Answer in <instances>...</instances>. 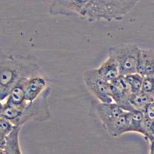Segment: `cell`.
I'll use <instances>...</instances> for the list:
<instances>
[{
  "label": "cell",
  "instance_id": "cell-1",
  "mask_svg": "<svg viewBox=\"0 0 154 154\" xmlns=\"http://www.w3.org/2000/svg\"><path fill=\"white\" fill-rule=\"evenodd\" d=\"M38 69L33 57L8 56L0 50V100L6 99L17 83L37 73Z\"/></svg>",
  "mask_w": 154,
  "mask_h": 154
},
{
  "label": "cell",
  "instance_id": "cell-2",
  "mask_svg": "<svg viewBox=\"0 0 154 154\" xmlns=\"http://www.w3.org/2000/svg\"><path fill=\"white\" fill-rule=\"evenodd\" d=\"M138 2L137 0H87L85 1L79 16L89 22L101 19L107 22L120 20Z\"/></svg>",
  "mask_w": 154,
  "mask_h": 154
},
{
  "label": "cell",
  "instance_id": "cell-3",
  "mask_svg": "<svg viewBox=\"0 0 154 154\" xmlns=\"http://www.w3.org/2000/svg\"><path fill=\"white\" fill-rule=\"evenodd\" d=\"M140 48L134 43H122L110 47L108 55L117 62L119 76H126L136 73L138 55Z\"/></svg>",
  "mask_w": 154,
  "mask_h": 154
},
{
  "label": "cell",
  "instance_id": "cell-4",
  "mask_svg": "<svg viewBox=\"0 0 154 154\" xmlns=\"http://www.w3.org/2000/svg\"><path fill=\"white\" fill-rule=\"evenodd\" d=\"M83 79L88 90L99 102L108 103L113 102L109 96V82L98 75L96 69L85 71Z\"/></svg>",
  "mask_w": 154,
  "mask_h": 154
},
{
  "label": "cell",
  "instance_id": "cell-5",
  "mask_svg": "<svg viewBox=\"0 0 154 154\" xmlns=\"http://www.w3.org/2000/svg\"><path fill=\"white\" fill-rule=\"evenodd\" d=\"M91 112L99 118L104 129L108 131L125 111L114 102L108 103L97 101L92 102Z\"/></svg>",
  "mask_w": 154,
  "mask_h": 154
},
{
  "label": "cell",
  "instance_id": "cell-6",
  "mask_svg": "<svg viewBox=\"0 0 154 154\" xmlns=\"http://www.w3.org/2000/svg\"><path fill=\"white\" fill-rule=\"evenodd\" d=\"M131 93L125 76H119L109 82V96L114 103L123 110L131 112L134 109L129 102Z\"/></svg>",
  "mask_w": 154,
  "mask_h": 154
},
{
  "label": "cell",
  "instance_id": "cell-7",
  "mask_svg": "<svg viewBox=\"0 0 154 154\" xmlns=\"http://www.w3.org/2000/svg\"><path fill=\"white\" fill-rule=\"evenodd\" d=\"M25 99L26 103L36 100L48 87L47 78L38 72L32 75L23 82Z\"/></svg>",
  "mask_w": 154,
  "mask_h": 154
},
{
  "label": "cell",
  "instance_id": "cell-8",
  "mask_svg": "<svg viewBox=\"0 0 154 154\" xmlns=\"http://www.w3.org/2000/svg\"><path fill=\"white\" fill-rule=\"evenodd\" d=\"M85 1L56 0L52 2L49 11L52 15L79 16Z\"/></svg>",
  "mask_w": 154,
  "mask_h": 154
},
{
  "label": "cell",
  "instance_id": "cell-9",
  "mask_svg": "<svg viewBox=\"0 0 154 154\" xmlns=\"http://www.w3.org/2000/svg\"><path fill=\"white\" fill-rule=\"evenodd\" d=\"M25 80V79L20 81L10 90L4 102L6 104L16 108L20 111H22L26 104L25 99L23 87V82Z\"/></svg>",
  "mask_w": 154,
  "mask_h": 154
},
{
  "label": "cell",
  "instance_id": "cell-10",
  "mask_svg": "<svg viewBox=\"0 0 154 154\" xmlns=\"http://www.w3.org/2000/svg\"><path fill=\"white\" fill-rule=\"evenodd\" d=\"M98 75L105 81L110 82L119 76V70L117 62L111 56L96 69Z\"/></svg>",
  "mask_w": 154,
  "mask_h": 154
},
{
  "label": "cell",
  "instance_id": "cell-11",
  "mask_svg": "<svg viewBox=\"0 0 154 154\" xmlns=\"http://www.w3.org/2000/svg\"><path fill=\"white\" fill-rule=\"evenodd\" d=\"M20 128V126H14L11 132L6 136L4 147L5 154H22L19 140Z\"/></svg>",
  "mask_w": 154,
  "mask_h": 154
},
{
  "label": "cell",
  "instance_id": "cell-12",
  "mask_svg": "<svg viewBox=\"0 0 154 154\" xmlns=\"http://www.w3.org/2000/svg\"><path fill=\"white\" fill-rule=\"evenodd\" d=\"M107 132L113 137H118L129 132V112L125 111Z\"/></svg>",
  "mask_w": 154,
  "mask_h": 154
},
{
  "label": "cell",
  "instance_id": "cell-13",
  "mask_svg": "<svg viewBox=\"0 0 154 154\" xmlns=\"http://www.w3.org/2000/svg\"><path fill=\"white\" fill-rule=\"evenodd\" d=\"M144 113L141 111L134 110L129 112V132H137L144 137Z\"/></svg>",
  "mask_w": 154,
  "mask_h": 154
},
{
  "label": "cell",
  "instance_id": "cell-14",
  "mask_svg": "<svg viewBox=\"0 0 154 154\" xmlns=\"http://www.w3.org/2000/svg\"><path fill=\"white\" fill-rule=\"evenodd\" d=\"M128 100L134 110L141 111L143 112L149 103L154 101L152 95L142 91L136 94H131Z\"/></svg>",
  "mask_w": 154,
  "mask_h": 154
},
{
  "label": "cell",
  "instance_id": "cell-15",
  "mask_svg": "<svg viewBox=\"0 0 154 154\" xmlns=\"http://www.w3.org/2000/svg\"><path fill=\"white\" fill-rule=\"evenodd\" d=\"M144 67V76L154 75V51L151 49H141Z\"/></svg>",
  "mask_w": 154,
  "mask_h": 154
},
{
  "label": "cell",
  "instance_id": "cell-16",
  "mask_svg": "<svg viewBox=\"0 0 154 154\" xmlns=\"http://www.w3.org/2000/svg\"><path fill=\"white\" fill-rule=\"evenodd\" d=\"M125 79L129 87L131 94H136L141 91L143 76L137 73L125 76Z\"/></svg>",
  "mask_w": 154,
  "mask_h": 154
},
{
  "label": "cell",
  "instance_id": "cell-17",
  "mask_svg": "<svg viewBox=\"0 0 154 154\" xmlns=\"http://www.w3.org/2000/svg\"><path fill=\"white\" fill-rule=\"evenodd\" d=\"M141 91L152 96L154 93V76L143 77Z\"/></svg>",
  "mask_w": 154,
  "mask_h": 154
},
{
  "label": "cell",
  "instance_id": "cell-18",
  "mask_svg": "<svg viewBox=\"0 0 154 154\" xmlns=\"http://www.w3.org/2000/svg\"><path fill=\"white\" fill-rule=\"evenodd\" d=\"M14 128L8 120L0 117V132L5 135H8Z\"/></svg>",
  "mask_w": 154,
  "mask_h": 154
},
{
  "label": "cell",
  "instance_id": "cell-19",
  "mask_svg": "<svg viewBox=\"0 0 154 154\" xmlns=\"http://www.w3.org/2000/svg\"><path fill=\"white\" fill-rule=\"evenodd\" d=\"M143 113L146 117L154 122V101L147 105L143 111Z\"/></svg>",
  "mask_w": 154,
  "mask_h": 154
},
{
  "label": "cell",
  "instance_id": "cell-20",
  "mask_svg": "<svg viewBox=\"0 0 154 154\" xmlns=\"http://www.w3.org/2000/svg\"><path fill=\"white\" fill-rule=\"evenodd\" d=\"M6 143V135L0 132V148L4 149Z\"/></svg>",
  "mask_w": 154,
  "mask_h": 154
},
{
  "label": "cell",
  "instance_id": "cell-21",
  "mask_svg": "<svg viewBox=\"0 0 154 154\" xmlns=\"http://www.w3.org/2000/svg\"><path fill=\"white\" fill-rule=\"evenodd\" d=\"M149 154H154V141H152L150 143Z\"/></svg>",
  "mask_w": 154,
  "mask_h": 154
},
{
  "label": "cell",
  "instance_id": "cell-22",
  "mask_svg": "<svg viewBox=\"0 0 154 154\" xmlns=\"http://www.w3.org/2000/svg\"><path fill=\"white\" fill-rule=\"evenodd\" d=\"M3 109H4V102L3 101L0 100V116L2 112Z\"/></svg>",
  "mask_w": 154,
  "mask_h": 154
},
{
  "label": "cell",
  "instance_id": "cell-23",
  "mask_svg": "<svg viewBox=\"0 0 154 154\" xmlns=\"http://www.w3.org/2000/svg\"><path fill=\"white\" fill-rule=\"evenodd\" d=\"M152 136L153 141H154V123H153L152 128Z\"/></svg>",
  "mask_w": 154,
  "mask_h": 154
},
{
  "label": "cell",
  "instance_id": "cell-24",
  "mask_svg": "<svg viewBox=\"0 0 154 154\" xmlns=\"http://www.w3.org/2000/svg\"><path fill=\"white\" fill-rule=\"evenodd\" d=\"M0 154H5V152L4 149L0 148Z\"/></svg>",
  "mask_w": 154,
  "mask_h": 154
},
{
  "label": "cell",
  "instance_id": "cell-25",
  "mask_svg": "<svg viewBox=\"0 0 154 154\" xmlns=\"http://www.w3.org/2000/svg\"><path fill=\"white\" fill-rule=\"evenodd\" d=\"M153 76H154V75H153Z\"/></svg>",
  "mask_w": 154,
  "mask_h": 154
}]
</instances>
